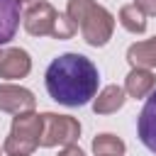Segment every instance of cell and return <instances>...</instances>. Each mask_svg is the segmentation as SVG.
Returning <instances> with one entry per match:
<instances>
[{"label": "cell", "mask_w": 156, "mask_h": 156, "mask_svg": "<svg viewBox=\"0 0 156 156\" xmlns=\"http://www.w3.org/2000/svg\"><path fill=\"white\" fill-rule=\"evenodd\" d=\"M37 149H39V144L27 141V139H17V136H12V134H7L5 141H2V151H5L7 156H32Z\"/></svg>", "instance_id": "cell-15"}, {"label": "cell", "mask_w": 156, "mask_h": 156, "mask_svg": "<svg viewBox=\"0 0 156 156\" xmlns=\"http://www.w3.org/2000/svg\"><path fill=\"white\" fill-rule=\"evenodd\" d=\"M10 134L17 136V139H27V141L39 144V136H41V115L34 112V110L15 115L12 124H10Z\"/></svg>", "instance_id": "cell-11"}, {"label": "cell", "mask_w": 156, "mask_h": 156, "mask_svg": "<svg viewBox=\"0 0 156 156\" xmlns=\"http://www.w3.org/2000/svg\"><path fill=\"white\" fill-rule=\"evenodd\" d=\"M136 134H139V141L156 156V90L146 98L136 117Z\"/></svg>", "instance_id": "cell-7"}, {"label": "cell", "mask_w": 156, "mask_h": 156, "mask_svg": "<svg viewBox=\"0 0 156 156\" xmlns=\"http://www.w3.org/2000/svg\"><path fill=\"white\" fill-rule=\"evenodd\" d=\"M76 32H78V27L71 22V17H68L66 12H58V17H56V24H54V32H51V39H58V41H63V39H71Z\"/></svg>", "instance_id": "cell-16"}, {"label": "cell", "mask_w": 156, "mask_h": 156, "mask_svg": "<svg viewBox=\"0 0 156 156\" xmlns=\"http://www.w3.org/2000/svg\"><path fill=\"white\" fill-rule=\"evenodd\" d=\"M56 17H58V10L46 2V0H37L32 2L24 15H22V27L29 37H51L54 32V24H56Z\"/></svg>", "instance_id": "cell-4"}, {"label": "cell", "mask_w": 156, "mask_h": 156, "mask_svg": "<svg viewBox=\"0 0 156 156\" xmlns=\"http://www.w3.org/2000/svg\"><path fill=\"white\" fill-rule=\"evenodd\" d=\"M124 90L134 100H144L156 90V76L151 68H129L124 78Z\"/></svg>", "instance_id": "cell-9"}, {"label": "cell", "mask_w": 156, "mask_h": 156, "mask_svg": "<svg viewBox=\"0 0 156 156\" xmlns=\"http://www.w3.org/2000/svg\"><path fill=\"white\" fill-rule=\"evenodd\" d=\"M22 2L20 0H0V46L10 44L20 29L22 20Z\"/></svg>", "instance_id": "cell-8"}, {"label": "cell", "mask_w": 156, "mask_h": 156, "mask_svg": "<svg viewBox=\"0 0 156 156\" xmlns=\"http://www.w3.org/2000/svg\"><path fill=\"white\" fill-rule=\"evenodd\" d=\"M34 107H37V98L29 88L15 85L12 80L0 83V112L20 115V112H27V110H34Z\"/></svg>", "instance_id": "cell-6"}, {"label": "cell", "mask_w": 156, "mask_h": 156, "mask_svg": "<svg viewBox=\"0 0 156 156\" xmlns=\"http://www.w3.org/2000/svg\"><path fill=\"white\" fill-rule=\"evenodd\" d=\"M127 98H129V95H127L124 85H117V83L105 85V88L98 90V95L93 98V112H95V115H112V112H117V110L124 107Z\"/></svg>", "instance_id": "cell-10"}, {"label": "cell", "mask_w": 156, "mask_h": 156, "mask_svg": "<svg viewBox=\"0 0 156 156\" xmlns=\"http://www.w3.org/2000/svg\"><path fill=\"white\" fill-rule=\"evenodd\" d=\"M2 154H5V151H2V146H0V156H2Z\"/></svg>", "instance_id": "cell-20"}, {"label": "cell", "mask_w": 156, "mask_h": 156, "mask_svg": "<svg viewBox=\"0 0 156 156\" xmlns=\"http://www.w3.org/2000/svg\"><path fill=\"white\" fill-rule=\"evenodd\" d=\"M117 20H119V24H122L127 32H132V34H144V32H146V15H144L134 2L122 5L119 12H117Z\"/></svg>", "instance_id": "cell-14"}, {"label": "cell", "mask_w": 156, "mask_h": 156, "mask_svg": "<svg viewBox=\"0 0 156 156\" xmlns=\"http://www.w3.org/2000/svg\"><path fill=\"white\" fill-rule=\"evenodd\" d=\"M66 15L80 29V37L85 39L88 46L100 49L112 39L115 15L105 5H100L95 0H68L66 2Z\"/></svg>", "instance_id": "cell-2"}, {"label": "cell", "mask_w": 156, "mask_h": 156, "mask_svg": "<svg viewBox=\"0 0 156 156\" xmlns=\"http://www.w3.org/2000/svg\"><path fill=\"white\" fill-rule=\"evenodd\" d=\"M32 73V56L22 46H2L0 49V78L20 80Z\"/></svg>", "instance_id": "cell-5"}, {"label": "cell", "mask_w": 156, "mask_h": 156, "mask_svg": "<svg viewBox=\"0 0 156 156\" xmlns=\"http://www.w3.org/2000/svg\"><path fill=\"white\" fill-rule=\"evenodd\" d=\"M58 156H85V151H83L78 144H68V146H61Z\"/></svg>", "instance_id": "cell-18"}, {"label": "cell", "mask_w": 156, "mask_h": 156, "mask_svg": "<svg viewBox=\"0 0 156 156\" xmlns=\"http://www.w3.org/2000/svg\"><path fill=\"white\" fill-rule=\"evenodd\" d=\"M20 2H22V5H24V2H27V5H32V2H37V0H20Z\"/></svg>", "instance_id": "cell-19"}, {"label": "cell", "mask_w": 156, "mask_h": 156, "mask_svg": "<svg viewBox=\"0 0 156 156\" xmlns=\"http://www.w3.org/2000/svg\"><path fill=\"white\" fill-rule=\"evenodd\" d=\"M44 85L51 100L66 107H83L98 95L100 71L98 66L76 51L56 56L44 73Z\"/></svg>", "instance_id": "cell-1"}, {"label": "cell", "mask_w": 156, "mask_h": 156, "mask_svg": "<svg viewBox=\"0 0 156 156\" xmlns=\"http://www.w3.org/2000/svg\"><path fill=\"white\" fill-rule=\"evenodd\" d=\"M90 149H93L95 156H124L127 144H124L117 134H112V132H102V134H98V136L93 139Z\"/></svg>", "instance_id": "cell-13"}, {"label": "cell", "mask_w": 156, "mask_h": 156, "mask_svg": "<svg viewBox=\"0 0 156 156\" xmlns=\"http://www.w3.org/2000/svg\"><path fill=\"white\" fill-rule=\"evenodd\" d=\"M134 5H136L146 17H156V0H134Z\"/></svg>", "instance_id": "cell-17"}, {"label": "cell", "mask_w": 156, "mask_h": 156, "mask_svg": "<svg viewBox=\"0 0 156 156\" xmlns=\"http://www.w3.org/2000/svg\"><path fill=\"white\" fill-rule=\"evenodd\" d=\"M127 63L132 68H156V37L134 41L127 49Z\"/></svg>", "instance_id": "cell-12"}, {"label": "cell", "mask_w": 156, "mask_h": 156, "mask_svg": "<svg viewBox=\"0 0 156 156\" xmlns=\"http://www.w3.org/2000/svg\"><path fill=\"white\" fill-rule=\"evenodd\" d=\"M80 122L71 115H58V112H41V136L39 146L41 149H54V146H68L80 139Z\"/></svg>", "instance_id": "cell-3"}]
</instances>
